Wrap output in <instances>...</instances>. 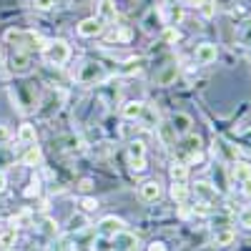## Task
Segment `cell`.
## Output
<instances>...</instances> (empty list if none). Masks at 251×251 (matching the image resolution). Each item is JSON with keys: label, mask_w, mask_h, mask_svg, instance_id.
<instances>
[{"label": "cell", "mask_w": 251, "mask_h": 251, "mask_svg": "<svg viewBox=\"0 0 251 251\" xmlns=\"http://www.w3.org/2000/svg\"><path fill=\"white\" fill-rule=\"evenodd\" d=\"M131 38H133L131 28H118V25H116V30L108 35V40H116V43H131Z\"/></svg>", "instance_id": "obj_28"}, {"label": "cell", "mask_w": 251, "mask_h": 251, "mask_svg": "<svg viewBox=\"0 0 251 251\" xmlns=\"http://www.w3.org/2000/svg\"><path fill=\"white\" fill-rule=\"evenodd\" d=\"M48 251H71L68 239H53V244L48 246Z\"/></svg>", "instance_id": "obj_33"}, {"label": "cell", "mask_w": 251, "mask_h": 251, "mask_svg": "<svg viewBox=\"0 0 251 251\" xmlns=\"http://www.w3.org/2000/svg\"><path fill=\"white\" fill-rule=\"evenodd\" d=\"M169 174H171V178H174V181H183V183H186V178H188V166H186V163H181V161H176V163H171Z\"/></svg>", "instance_id": "obj_27"}, {"label": "cell", "mask_w": 251, "mask_h": 251, "mask_svg": "<svg viewBox=\"0 0 251 251\" xmlns=\"http://www.w3.org/2000/svg\"><path fill=\"white\" fill-rule=\"evenodd\" d=\"M43 231H46L48 236H53V239H55V236H58V224H55V221H50V219H46V221H43Z\"/></svg>", "instance_id": "obj_35"}, {"label": "cell", "mask_w": 251, "mask_h": 251, "mask_svg": "<svg viewBox=\"0 0 251 251\" xmlns=\"http://www.w3.org/2000/svg\"><path fill=\"white\" fill-rule=\"evenodd\" d=\"M143 66H146V58H128V60H126L123 66L118 68V73H121V75H136V73L143 71Z\"/></svg>", "instance_id": "obj_21"}, {"label": "cell", "mask_w": 251, "mask_h": 251, "mask_svg": "<svg viewBox=\"0 0 251 251\" xmlns=\"http://www.w3.org/2000/svg\"><path fill=\"white\" fill-rule=\"evenodd\" d=\"M236 241V231L234 228H219V231L214 234V246L224 249V246H231Z\"/></svg>", "instance_id": "obj_22"}, {"label": "cell", "mask_w": 251, "mask_h": 251, "mask_svg": "<svg viewBox=\"0 0 251 251\" xmlns=\"http://www.w3.org/2000/svg\"><path fill=\"white\" fill-rule=\"evenodd\" d=\"M121 231H126V221L118 219V216H106V219H100L98 226H96V234L100 239H113Z\"/></svg>", "instance_id": "obj_5"}, {"label": "cell", "mask_w": 251, "mask_h": 251, "mask_svg": "<svg viewBox=\"0 0 251 251\" xmlns=\"http://www.w3.org/2000/svg\"><path fill=\"white\" fill-rule=\"evenodd\" d=\"M13 163V153L5 149V146H0V171L5 169V166H10Z\"/></svg>", "instance_id": "obj_31"}, {"label": "cell", "mask_w": 251, "mask_h": 251, "mask_svg": "<svg viewBox=\"0 0 251 251\" xmlns=\"http://www.w3.org/2000/svg\"><path fill=\"white\" fill-rule=\"evenodd\" d=\"M194 194H196L199 203H203V206H211V203H216V199H219L216 186H214V183H208V181H196Z\"/></svg>", "instance_id": "obj_9"}, {"label": "cell", "mask_w": 251, "mask_h": 251, "mask_svg": "<svg viewBox=\"0 0 251 251\" xmlns=\"http://www.w3.org/2000/svg\"><path fill=\"white\" fill-rule=\"evenodd\" d=\"M239 224H241L244 228H249V231H251V206H246L244 211L239 214Z\"/></svg>", "instance_id": "obj_34"}, {"label": "cell", "mask_w": 251, "mask_h": 251, "mask_svg": "<svg viewBox=\"0 0 251 251\" xmlns=\"http://www.w3.org/2000/svg\"><path fill=\"white\" fill-rule=\"evenodd\" d=\"M126 158H128V166L136 174L146 171V143L143 141H131L128 149H126Z\"/></svg>", "instance_id": "obj_4"}, {"label": "cell", "mask_w": 251, "mask_h": 251, "mask_svg": "<svg viewBox=\"0 0 251 251\" xmlns=\"http://www.w3.org/2000/svg\"><path fill=\"white\" fill-rule=\"evenodd\" d=\"M30 55L33 53H28V50H13V55H10V71L13 73H28L30 71V66H33V63H30Z\"/></svg>", "instance_id": "obj_13"}, {"label": "cell", "mask_w": 251, "mask_h": 251, "mask_svg": "<svg viewBox=\"0 0 251 251\" xmlns=\"http://www.w3.org/2000/svg\"><path fill=\"white\" fill-rule=\"evenodd\" d=\"M40 53H43V58H46L48 66L60 68V66H66L68 58H71V46H68L63 38H55V40H48L46 48L40 50Z\"/></svg>", "instance_id": "obj_2"}, {"label": "cell", "mask_w": 251, "mask_h": 251, "mask_svg": "<svg viewBox=\"0 0 251 251\" xmlns=\"http://www.w3.org/2000/svg\"><path fill=\"white\" fill-rule=\"evenodd\" d=\"M18 241V226H0V251H10Z\"/></svg>", "instance_id": "obj_16"}, {"label": "cell", "mask_w": 251, "mask_h": 251, "mask_svg": "<svg viewBox=\"0 0 251 251\" xmlns=\"http://www.w3.org/2000/svg\"><path fill=\"white\" fill-rule=\"evenodd\" d=\"M141 199L146 201V203H156L158 199H161V194H163V188H161V183L158 181H146L143 186H141Z\"/></svg>", "instance_id": "obj_15"}, {"label": "cell", "mask_w": 251, "mask_h": 251, "mask_svg": "<svg viewBox=\"0 0 251 251\" xmlns=\"http://www.w3.org/2000/svg\"><path fill=\"white\" fill-rule=\"evenodd\" d=\"M149 251H169V249H166L163 241H153V244H149Z\"/></svg>", "instance_id": "obj_38"}, {"label": "cell", "mask_w": 251, "mask_h": 251, "mask_svg": "<svg viewBox=\"0 0 251 251\" xmlns=\"http://www.w3.org/2000/svg\"><path fill=\"white\" fill-rule=\"evenodd\" d=\"M75 78H78V83H83V86H93V83H98V86H100V83L108 80V71L103 68L100 63H93L91 60V63H83Z\"/></svg>", "instance_id": "obj_3"}, {"label": "cell", "mask_w": 251, "mask_h": 251, "mask_svg": "<svg viewBox=\"0 0 251 251\" xmlns=\"http://www.w3.org/2000/svg\"><path fill=\"white\" fill-rule=\"evenodd\" d=\"M199 10H201L203 18H214V13H216V0H201Z\"/></svg>", "instance_id": "obj_29"}, {"label": "cell", "mask_w": 251, "mask_h": 251, "mask_svg": "<svg viewBox=\"0 0 251 251\" xmlns=\"http://www.w3.org/2000/svg\"><path fill=\"white\" fill-rule=\"evenodd\" d=\"M40 158H43V153H40V146H38V143H33V146H25V153L20 156L23 166H30V169H35V166L40 163Z\"/></svg>", "instance_id": "obj_20"}, {"label": "cell", "mask_w": 251, "mask_h": 251, "mask_svg": "<svg viewBox=\"0 0 251 251\" xmlns=\"http://www.w3.org/2000/svg\"><path fill=\"white\" fill-rule=\"evenodd\" d=\"M18 141L23 143V146H33L35 141H38V133H35V126H30V123H23L18 128Z\"/></svg>", "instance_id": "obj_23"}, {"label": "cell", "mask_w": 251, "mask_h": 251, "mask_svg": "<svg viewBox=\"0 0 251 251\" xmlns=\"http://www.w3.org/2000/svg\"><path fill=\"white\" fill-rule=\"evenodd\" d=\"M241 188H244V194L251 199V178H249V181H244V186H241Z\"/></svg>", "instance_id": "obj_41"}, {"label": "cell", "mask_w": 251, "mask_h": 251, "mask_svg": "<svg viewBox=\"0 0 251 251\" xmlns=\"http://www.w3.org/2000/svg\"><path fill=\"white\" fill-rule=\"evenodd\" d=\"M143 108H146L143 100H128V103H123V106H121V116L126 121H138L141 113H143Z\"/></svg>", "instance_id": "obj_17"}, {"label": "cell", "mask_w": 251, "mask_h": 251, "mask_svg": "<svg viewBox=\"0 0 251 251\" xmlns=\"http://www.w3.org/2000/svg\"><path fill=\"white\" fill-rule=\"evenodd\" d=\"M108 244H111V251H136L138 249V236L126 228V231H121L113 239H108Z\"/></svg>", "instance_id": "obj_7"}, {"label": "cell", "mask_w": 251, "mask_h": 251, "mask_svg": "<svg viewBox=\"0 0 251 251\" xmlns=\"http://www.w3.org/2000/svg\"><path fill=\"white\" fill-rule=\"evenodd\" d=\"M239 40H241V46L251 48V23H244V28L239 30Z\"/></svg>", "instance_id": "obj_30"}, {"label": "cell", "mask_w": 251, "mask_h": 251, "mask_svg": "<svg viewBox=\"0 0 251 251\" xmlns=\"http://www.w3.org/2000/svg\"><path fill=\"white\" fill-rule=\"evenodd\" d=\"M80 206H83V211H96V208H98V199L83 196V199H80Z\"/></svg>", "instance_id": "obj_32"}, {"label": "cell", "mask_w": 251, "mask_h": 251, "mask_svg": "<svg viewBox=\"0 0 251 251\" xmlns=\"http://www.w3.org/2000/svg\"><path fill=\"white\" fill-rule=\"evenodd\" d=\"M55 5V0H33V8L35 10H50Z\"/></svg>", "instance_id": "obj_36"}, {"label": "cell", "mask_w": 251, "mask_h": 251, "mask_svg": "<svg viewBox=\"0 0 251 251\" xmlns=\"http://www.w3.org/2000/svg\"><path fill=\"white\" fill-rule=\"evenodd\" d=\"M219 58V46L216 43H199L196 50H194V60L199 63V66H211V63H216Z\"/></svg>", "instance_id": "obj_6"}, {"label": "cell", "mask_w": 251, "mask_h": 251, "mask_svg": "<svg viewBox=\"0 0 251 251\" xmlns=\"http://www.w3.org/2000/svg\"><path fill=\"white\" fill-rule=\"evenodd\" d=\"M228 176H231L234 181H249L251 178V163L249 161H234L231 169H228Z\"/></svg>", "instance_id": "obj_18"}, {"label": "cell", "mask_w": 251, "mask_h": 251, "mask_svg": "<svg viewBox=\"0 0 251 251\" xmlns=\"http://www.w3.org/2000/svg\"><path fill=\"white\" fill-rule=\"evenodd\" d=\"M138 121L143 123V128H156V126H158V113H156L151 106H146Z\"/></svg>", "instance_id": "obj_25"}, {"label": "cell", "mask_w": 251, "mask_h": 251, "mask_svg": "<svg viewBox=\"0 0 251 251\" xmlns=\"http://www.w3.org/2000/svg\"><path fill=\"white\" fill-rule=\"evenodd\" d=\"M141 25H143V30H146V33H161V30L166 28V20H163L161 10L151 8L149 13L143 15V20H141Z\"/></svg>", "instance_id": "obj_11"}, {"label": "cell", "mask_w": 251, "mask_h": 251, "mask_svg": "<svg viewBox=\"0 0 251 251\" xmlns=\"http://www.w3.org/2000/svg\"><path fill=\"white\" fill-rule=\"evenodd\" d=\"M5 40H8L13 48L28 50V53L43 50L46 43H48V40H43V38H40L38 33H33V30H5Z\"/></svg>", "instance_id": "obj_1"}, {"label": "cell", "mask_w": 251, "mask_h": 251, "mask_svg": "<svg viewBox=\"0 0 251 251\" xmlns=\"http://www.w3.org/2000/svg\"><path fill=\"white\" fill-rule=\"evenodd\" d=\"M188 194H191V191H188V186L183 181H174L171 183V199L176 203H186L188 201Z\"/></svg>", "instance_id": "obj_24"}, {"label": "cell", "mask_w": 251, "mask_h": 251, "mask_svg": "<svg viewBox=\"0 0 251 251\" xmlns=\"http://www.w3.org/2000/svg\"><path fill=\"white\" fill-rule=\"evenodd\" d=\"M244 136H246V138L251 141V128H246V131H244Z\"/></svg>", "instance_id": "obj_42"}, {"label": "cell", "mask_w": 251, "mask_h": 251, "mask_svg": "<svg viewBox=\"0 0 251 251\" xmlns=\"http://www.w3.org/2000/svg\"><path fill=\"white\" fill-rule=\"evenodd\" d=\"M176 78H178V66L176 63H166V66H161V71H156L153 83L156 86H171V83H176Z\"/></svg>", "instance_id": "obj_12"}, {"label": "cell", "mask_w": 251, "mask_h": 251, "mask_svg": "<svg viewBox=\"0 0 251 251\" xmlns=\"http://www.w3.org/2000/svg\"><path fill=\"white\" fill-rule=\"evenodd\" d=\"M171 126H174V131L178 133V136H186L188 131H191V126H194V121H191V116L188 113H174L171 116Z\"/></svg>", "instance_id": "obj_19"}, {"label": "cell", "mask_w": 251, "mask_h": 251, "mask_svg": "<svg viewBox=\"0 0 251 251\" xmlns=\"http://www.w3.org/2000/svg\"><path fill=\"white\" fill-rule=\"evenodd\" d=\"M96 18L100 20L103 25H111L118 20V10L113 0H96Z\"/></svg>", "instance_id": "obj_8"}, {"label": "cell", "mask_w": 251, "mask_h": 251, "mask_svg": "<svg viewBox=\"0 0 251 251\" xmlns=\"http://www.w3.org/2000/svg\"><path fill=\"white\" fill-rule=\"evenodd\" d=\"M86 226H88V219L86 216H71L68 219V234H80V231H86Z\"/></svg>", "instance_id": "obj_26"}, {"label": "cell", "mask_w": 251, "mask_h": 251, "mask_svg": "<svg viewBox=\"0 0 251 251\" xmlns=\"http://www.w3.org/2000/svg\"><path fill=\"white\" fill-rule=\"evenodd\" d=\"M8 136H10V131L5 128L3 123H0V141H8Z\"/></svg>", "instance_id": "obj_40"}, {"label": "cell", "mask_w": 251, "mask_h": 251, "mask_svg": "<svg viewBox=\"0 0 251 251\" xmlns=\"http://www.w3.org/2000/svg\"><path fill=\"white\" fill-rule=\"evenodd\" d=\"M5 188H8V176L5 171H0V194H5Z\"/></svg>", "instance_id": "obj_39"}, {"label": "cell", "mask_w": 251, "mask_h": 251, "mask_svg": "<svg viewBox=\"0 0 251 251\" xmlns=\"http://www.w3.org/2000/svg\"><path fill=\"white\" fill-rule=\"evenodd\" d=\"M156 133H158V141H161L163 146H176L178 133L174 131L171 121H158V126H156Z\"/></svg>", "instance_id": "obj_14"}, {"label": "cell", "mask_w": 251, "mask_h": 251, "mask_svg": "<svg viewBox=\"0 0 251 251\" xmlns=\"http://www.w3.org/2000/svg\"><path fill=\"white\" fill-rule=\"evenodd\" d=\"M40 194V186H38V181H33L28 188H25V196H38Z\"/></svg>", "instance_id": "obj_37"}, {"label": "cell", "mask_w": 251, "mask_h": 251, "mask_svg": "<svg viewBox=\"0 0 251 251\" xmlns=\"http://www.w3.org/2000/svg\"><path fill=\"white\" fill-rule=\"evenodd\" d=\"M103 30H106V25H103L98 18H86V20L78 23V35L80 38H100Z\"/></svg>", "instance_id": "obj_10"}]
</instances>
